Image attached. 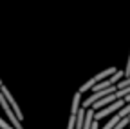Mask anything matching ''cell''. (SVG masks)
<instances>
[{
	"label": "cell",
	"mask_w": 130,
	"mask_h": 129,
	"mask_svg": "<svg viewBox=\"0 0 130 129\" xmlns=\"http://www.w3.org/2000/svg\"><path fill=\"white\" fill-rule=\"evenodd\" d=\"M2 84H4V82H2V80H0V86H2Z\"/></svg>",
	"instance_id": "4fadbf2b"
},
{
	"label": "cell",
	"mask_w": 130,
	"mask_h": 129,
	"mask_svg": "<svg viewBox=\"0 0 130 129\" xmlns=\"http://www.w3.org/2000/svg\"><path fill=\"white\" fill-rule=\"evenodd\" d=\"M114 100H118V98H116V96H114V93H112V95H107V96H103V98H100V100H96V102H94V104H92L90 107H92L94 111H100V109H103L105 105L112 104Z\"/></svg>",
	"instance_id": "5b68a950"
},
{
	"label": "cell",
	"mask_w": 130,
	"mask_h": 129,
	"mask_svg": "<svg viewBox=\"0 0 130 129\" xmlns=\"http://www.w3.org/2000/svg\"><path fill=\"white\" fill-rule=\"evenodd\" d=\"M126 118H128V120H130V115H128V116H126Z\"/></svg>",
	"instance_id": "5bb4252c"
},
{
	"label": "cell",
	"mask_w": 130,
	"mask_h": 129,
	"mask_svg": "<svg viewBox=\"0 0 130 129\" xmlns=\"http://www.w3.org/2000/svg\"><path fill=\"white\" fill-rule=\"evenodd\" d=\"M0 105L4 107V113H6V116H7V122H9L14 129H24V127H22V122H20L18 118H16V115L13 113V109L9 107V104L6 102V98H4L2 95H0Z\"/></svg>",
	"instance_id": "277c9868"
},
{
	"label": "cell",
	"mask_w": 130,
	"mask_h": 129,
	"mask_svg": "<svg viewBox=\"0 0 130 129\" xmlns=\"http://www.w3.org/2000/svg\"><path fill=\"white\" fill-rule=\"evenodd\" d=\"M119 120H121V116H119L118 113H116V115H114V116H112V118H110V120L107 122V125H105V127H100V129H112V127L116 125V124H118Z\"/></svg>",
	"instance_id": "52a82bcc"
},
{
	"label": "cell",
	"mask_w": 130,
	"mask_h": 129,
	"mask_svg": "<svg viewBox=\"0 0 130 129\" xmlns=\"http://www.w3.org/2000/svg\"><path fill=\"white\" fill-rule=\"evenodd\" d=\"M0 95H2L4 96V98H6V102L9 104V107L13 109V113H14V115H16V118H18L20 122L24 120V115H22V109H20V105L18 104H16V100L13 98V95H11V91L2 84V86H0Z\"/></svg>",
	"instance_id": "3957f363"
},
{
	"label": "cell",
	"mask_w": 130,
	"mask_h": 129,
	"mask_svg": "<svg viewBox=\"0 0 130 129\" xmlns=\"http://www.w3.org/2000/svg\"><path fill=\"white\" fill-rule=\"evenodd\" d=\"M90 129H100V124H98V120L92 118V124H90Z\"/></svg>",
	"instance_id": "7c38bea8"
},
{
	"label": "cell",
	"mask_w": 130,
	"mask_h": 129,
	"mask_svg": "<svg viewBox=\"0 0 130 129\" xmlns=\"http://www.w3.org/2000/svg\"><path fill=\"white\" fill-rule=\"evenodd\" d=\"M128 124H130V120H128V118L125 116V118H121V120H119V122H118L116 125H114L112 129H123V127H125V125H128Z\"/></svg>",
	"instance_id": "9c48e42d"
},
{
	"label": "cell",
	"mask_w": 130,
	"mask_h": 129,
	"mask_svg": "<svg viewBox=\"0 0 130 129\" xmlns=\"http://www.w3.org/2000/svg\"><path fill=\"white\" fill-rule=\"evenodd\" d=\"M116 69H118V67H114V66H112V67H107V69H105V71H101V73L94 75V76H92L90 80H87V82H85L83 86H81V87H79L78 91H79V93H85V91H89V89H90L92 86H96L98 82H101V80L108 78V76H110V75H112L114 71H116Z\"/></svg>",
	"instance_id": "7a4b0ae2"
},
{
	"label": "cell",
	"mask_w": 130,
	"mask_h": 129,
	"mask_svg": "<svg viewBox=\"0 0 130 129\" xmlns=\"http://www.w3.org/2000/svg\"><path fill=\"white\" fill-rule=\"evenodd\" d=\"M125 76H130V55H128V60H126V67L123 69V78Z\"/></svg>",
	"instance_id": "8fae6325"
},
{
	"label": "cell",
	"mask_w": 130,
	"mask_h": 129,
	"mask_svg": "<svg viewBox=\"0 0 130 129\" xmlns=\"http://www.w3.org/2000/svg\"><path fill=\"white\" fill-rule=\"evenodd\" d=\"M126 86H130V76H125V78H121L119 82L116 84V89H121V87H126Z\"/></svg>",
	"instance_id": "ba28073f"
},
{
	"label": "cell",
	"mask_w": 130,
	"mask_h": 129,
	"mask_svg": "<svg viewBox=\"0 0 130 129\" xmlns=\"http://www.w3.org/2000/svg\"><path fill=\"white\" fill-rule=\"evenodd\" d=\"M0 129H14V127H13L9 122H6L2 116H0Z\"/></svg>",
	"instance_id": "30bf717a"
},
{
	"label": "cell",
	"mask_w": 130,
	"mask_h": 129,
	"mask_svg": "<svg viewBox=\"0 0 130 129\" xmlns=\"http://www.w3.org/2000/svg\"><path fill=\"white\" fill-rule=\"evenodd\" d=\"M126 102L123 100V98H118V100H114L112 104H108V105H105L103 109H100V111H94V115H92V118L94 120H101V118H107L108 115H112V113H118L123 105H125Z\"/></svg>",
	"instance_id": "6da1fadb"
},
{
	"label": "cell",
	"mask_w": 130,
	"mask_h": 129,
	"mask_svg": "<svg viewBox=\"0 0 130 129\" xmlns=\"http://www.w3.org/2000/svg\"><path fill=\"white\" fill-rule=\"evenodd\" d=\"M79 104H81V93L76 91L74 96H72V107H71V115H76L78 109H79Z\"/></svg>",
	"instance_id": "8992f818"
}]
</instances>
